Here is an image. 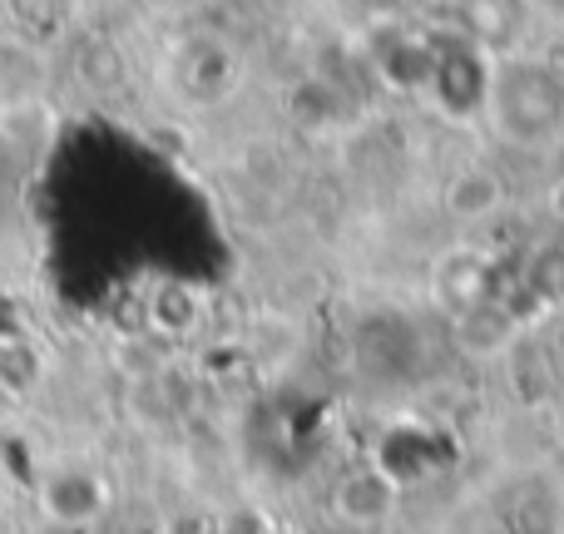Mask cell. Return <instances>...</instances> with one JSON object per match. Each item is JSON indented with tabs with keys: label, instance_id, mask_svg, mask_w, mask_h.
<instances>
[{
	"label": "cell",
	"instance_id": "4fadbf2b",
	"mask_svg": "<svg viewBox=\"0 0 564 534\" xmlns=\"http://www.w3.org/2000/svg\"><path fill=\"white\" fill-rule=\"evenodd\" d=\"M75 69L95 95H115V89L129 85V59H124V50H119V40H89V45L79 50Z\"/></svg>",
	"mask_w": 564,
	"mask_h": 534
},
{
	"label": "cell",
	"instance_id": "e0dca14e",
	"mask_svg": "<svg viewBox=\"0 0 564 534\" xmlns=\"http://www.w3.org/2000/svg\"><path fill=\"white\" fill-rule=\"evenodd\" d=\"M0 534H15V525H10V515H0Z\"/></svg>",
	"mask_w": 564,
	"mask_h": 534
},
{
	"label": "cell",
	"instance_id": "6da1fadb",
	"mask_svg": "<svg viewBox=\"0 0 564 534\" xmlns=\"http://www.w3.org/2000/svg\"><path fill=\"white\" fill-rule=\"evenodd\" d=\"M480 124L520 154H550L564 134V69L535 50L490 55Z\"/></svg>",
	"mask_w": 564,
	"mask_h": 534
},
{
	"label": "cell",
	"instance_id": "8fae6325",
	"mask_svg": "<svg viewBox=\"0 0 564 534\" xmlns=\"http://www.w3.org/2000/svg\"><path fill=\"white\" fill-rule=\"evenodd\" d=\"M288 115H292V124H302V129H337V119H341V99H337V89L327 85V79H297V85L288 89Z\"/></svg>",
	"mask_w": 564,
	"mask_h": 534
},
{
	"label": "cell",
	"instance_id": "52a82bcc",
	"mask_svg": "<svg viewBox=\"0 0 564 534\" xmlns=\"http://www.w3.org/2000/svg\"><path fill=\"white\" fill-rule=\"evenodd\" d=\"M401 495H406V490H401L377 460H367V466H351L347 476L332 486L327 510L341 530H381L397 520Z\"/></svg>",
	"mask_w": 564,
	"mask_h": 534
},
{
	"label": "cell",
	"instance_id": "ba28073f",
	"mask_svg": "<svg viewBox=\"0 0 564 534\" xmlns=\"http://www.w3.org/2000/svg\"><path fill=\"white\" fill-rule=\"evenodd\" d=\"M456 35L486 55L530 50V0H456Z\"/></svg>",
	"mask_w": 564,
	"mask_h": 534
},
{
	"label": "cell",
	"instance_id": "2e32d148",
	"mask_svg": "<svg viewBox=\"0 0 564 534\" xmlns=\"http://www.w3.org/2000/svg\"><path fill=\"white\" fill-rule=\"evenodd\" d=\"M545 214L564 228V168H550V184H545Z\"/></svg>",
	"mask_w": 564,
	"mask_h": 534
},
{
	"label": "cell",
	"instance_id": "3957f363",
	"mask_svg": "<svg viewBox=\"0 0 564 534\" xmlns=\"http://www.w3.org/2000/svg\"><path fill=\"white\" fill-rule=\"evenodd\" d=\"M426 297L446 322L470 317V312L486 307L490 297H500L496 292V253H490L486 243H470V238L441 248L436 263L426 272Z\"/></svg>",
	"mask_w": 564,
	"mask_h": 534
},
{
	"label": "cell",
	"instance_id": "9c48e42d",
	"mask_svg": "<svg viewBox=\"0 0 564 534\" xmlns=\"http://www.w3.org/2000/svg\"><path fill=\"white\" fill-rule=\"evenodd\" d=\"M50 139H55V119L35 95L0 105V144H10L25 164H35V154H45Z\"/></svg>",
	"mask_w": 564,
	"mask_h": 534
},
{
	"label": "cell",
	"instance_id": "5bb4252c",
	"mask_svg": "<svg viewBox=\"0 0 564 534\" xmlns=\"http://www.w3.org/2000/svg\"><path fill=\"white\" fill-rule=\"evenodd\" d=\"M40 351H35V341L20 331V337H0V396H10V401H20V396H30V391L40 386Z\"/></svg>",
	"mask_w": 564,
	"mask_h": 534
},
{
	"label": "cell",
	"instance_id": "5b68a950",
	"mask_svg": "<svg viewBox=\"0 0 564 534\" xmlns=\"http://www.w3.org/2000/svg\"><path fill=\"white\" fill-rule=\"evenodd\" d=\"M367 59H371L381 85H391L397 95L426 99L431 65H436V40L411 35L401 20H377V25L367 30Z\"/></svg>",
	"mask_w": 564,
	"mask_h": 534
},
{
	"label": "cell",
	"instance_id": "9a60e30c",
	"mask_svg": "<svg viewBox=\"0 0 564 534\" xmlns=\"http://www.w3.org/2000/svg\"><path fill=\"white\" fill-rule=\"evenodd\" d=\"M550 327H545V357H550V367H555V381H560V391H564V307L560 312H550Z\"/></svg>",
	"mask_w": 564,
	"mask_h": 534
},
{
	"label": "cell",
	"instance_id": "7a4b0ae2",
	"mask_svg": "<svg viewBox=\"0 0 564 534\" xmlns=\"http://www.w3.org/2000/svg\"><path fill=\"white\" fill-rule=\"evenodd\" d=\"M169 85L184 105L214 109L224 99H234L238 85H243V55L224 35H188L169 55Z\"/></svg>",
	"mask_w": 564,
	"mask_h": 534
},
{
	"label": "cell",
	"instance_id": "7c38bea8",
	"mask_svg": "<svg viewBox=\"0 0 564 534\" xmlns=\"http://www.w3.org/2000/svg\"><path fill=\"white\" fill-rule=\"evenodd\" d=\"M149 322L159 331H169V337H188L204 322V297L194 287H184V282H164L154 292V302H149Z\"/></svg>",
	"mask_w": 564,
	"mask_h": 534
},
{
	"label": "cell",
	"instance_id": "8992f818",
	"mask_svg": "<svg viewBox=\"0 0 564 534\" xmlns=\"http://www.w3.org/2000/svg\"><path fill=\"white\" fill-rule=\"evenodd\" d=\"M510 204V184L490 159H470V164L451 168V178L441 184V214L451 218V228L476 233V228L496 224Z\"/></svg>",
	"mask_w": 564,
	"mask_h": 534
},
{
	"label": "cell",
	"instance_id": "277c9868",
	"mask_svg": "<svg viewBox=\"0 0 564 534\" xmlns=\"http://www.w3.org/2000/svg\"><path fill=\"white\" fill-rule=\"evenodd\" d=\"M35 505L55 530H95L115 505V486L89 460H59L35 480Z\"/></svg>",
	"mask_w": 564,
	"mask_h": 534
},
{
	"label": "cell",
	"instance_id": "30bf717a",
	"mask_svg": "<svg viewBox=\"0 0 564 534\" xmlns=\"http://www.w3.org/2000/svg\"><path fill=\"white\" fill-rule=\"evenodd\" d=\"M520 287L530 292L540 317H550V312L564 307V238H550V243H540L535 253H530Z\"/></svg>",
	"mask_w": 564,
	"mask_h": 534
}]
</instances>
